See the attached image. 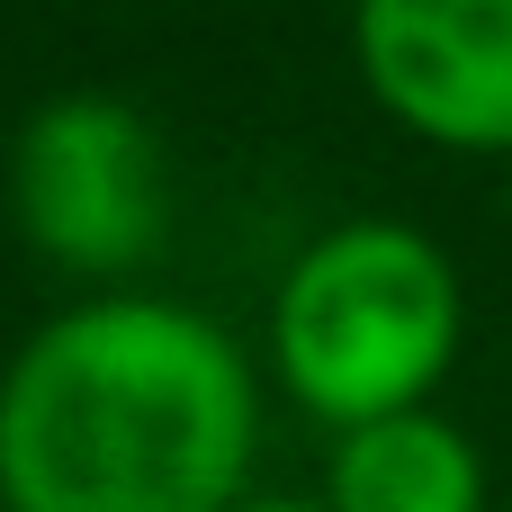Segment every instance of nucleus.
Wrapping results in <instances>:
<instances>
[{
  "label": "nucleus",
  "mask_w": 512,
  "mask_h": 512,
  "mask_svg": "<svg viewBox=\"0 0 512 512\" xmlns=\"http://www.w3.org/2000/svg\"><path fill=\"white\" fill-rule=\"evenodd\" d=\"M252 441L243 351L171 297H81L0 378L9 512H234Z\"/></svg>",
  "instance_id": "nucleus-1"
},
{
  "label": "nucleus",
  "mask_w": 512,
  "mask_h": 512,
  "mask_svg": "<svg viewBox=\"0 0 512 512\" xmlns=\"http://www.w3.org/2000/svg\"><path fill=\"white\" fill-rule=\"evenodd\" d=\"M270 351L288 396L333 432L414 414L459 360V279L414 225H333L288 270L270 306Z\"/></svg>",
  "instance_id": "nucleus-2"
},
{
  "label": "nucleus",
  "mask_w": 512,
  "mask_h": 512,
  "mask_svg": "<svg viewBox=\"0 0 512 512\" xmlns=\"http://www.w3.org/2000/svg\"><path fill=\"white\" fill-rule=\"evenodd\" d=\"M18 225L81 279H126L162 252V144L126 99H45L9 153Z\"/></svg>",
  "instance_id": "nucleus-3"
},
{
  "label": "nucleus",
  "mask_w": 512,
  "mask_h": 512,
  "mask_svg": "<svg viewBox=\"0 0 512 512\" xmlns=\"http://www.w3.org/2000/svg\"><path fill=\"white\" fill-rule=\"evenodd\" d=\"M360 81L450 153H512V0H360Z\"/></svg>",
  "instance_id": "nucleus-4"
},
{
  "label": "nucleus",
  "mask_w": 512,
  "mask_h": 512,
  "mask_svg": "<svg viewBox=\"0 0 512 512\" xmlns=\"http://www.w3.org/2000/svg\"><path fill=\"white\" fill-rule=\"evenodd\" d=\"M324 504L333 512H486V459L459 423L414 405V414H387V423H360L333 441Z\"/></svg>",
  "instance_id": "nucleus-5"
},
{
  "label": "nucleus",
  "mask_w": 512,
  "mask_h": 512,
  "mask_svg": "<svg viewBox=\"0 0 512 512\" xmlns=\"http://www.w3.org/2000/svg\"><path fill=\"white\" fill-rule=\"evenodd\" d=\"M234 512H333V504H297V495H243Z\"/></svg>",
  "instance_id": "nucleus-6"
}]
</instances>
